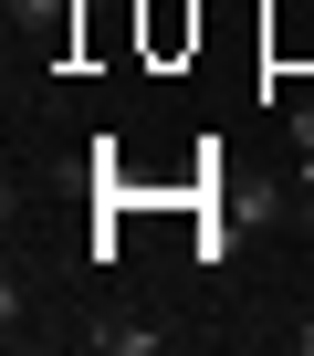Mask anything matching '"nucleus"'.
<instances>
[{
	"label": "nucleus",
	"mask_w": 314,
	"mask_h": 356,
	"mask_svg": "<svg viewBox=\"0 0 314 356\" xmlns=\"http://www.w3.org/2000/svg\"><path fill=\"white\" fill-rule=\"evenodd\" d=\"M11 22H32V32L63 42V32H74V0H11Z\"/></svg>",
	"instance_id": "f03ea898"
},
{
	"label": "nucleus",
	"mask_w": 314,
	"mask_h": 356,
	"mask_svg": "<svg viewBox=\"0 0 314 356\" xmlns=\"http://www.w3.org/2000/svg\"><path fill=\"white\" fill-rule=\"evenodd\" d=\"M293 346H304V356H314V314H304V325H293Z\"/></svg>",
	"instance_id": "20e7f679"
},
{
	"label": "nucleus",
	"mask_w": 314,
	"mask_h": 356,
	"mask_svg": "<svg viewBox=\"0 0 314 356\" xmlns=\"http://www.w3.org/2000/svg\"><path fill=\"white\" fill-rule=\"evenodd\" d=\"M304 231H314V200H304Z\"/></svg>",
	"instance_id": "39448f33"
},
{
	"label": "nucleus",
	"mask_w": 314,
	"mask_h": 356,
	"mask_svg": "<svg viewBox=\"0 0 314 356\" xmlns=\"http://www.w3.org/2000/svg\"><path fill=\"white\" fill-rule=\"evenodd\" d=\"M94 346H105V356H157L168 325H94Z\"/></svg>",
	"instance_id": "f257e3e1"
},
{
	"label": "nucleus",
	"mask_w": 314,
	"mask_h": 356,
	"mask_svg": "<svg viewBox=\"0 0 314 356\" xmlns=\"http://www.w3.org/2000/svg\"><path fill=\"white\" fill-rule=\"evenodd\" d=\"M283 136H293V157H304V178H314V105H293V126H283Z\"/></svg>",
	"instance_id": "7ed1b4c3"
}]
</instances>
